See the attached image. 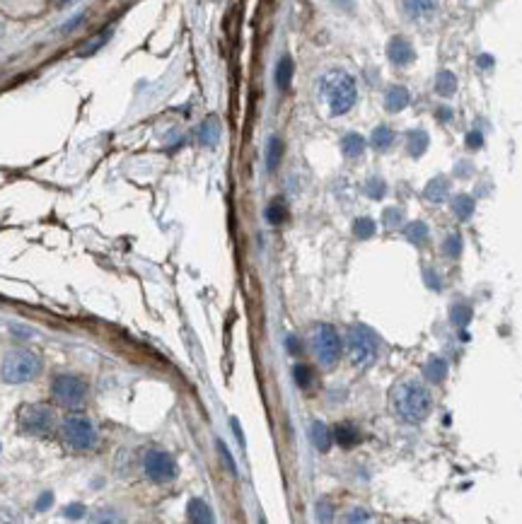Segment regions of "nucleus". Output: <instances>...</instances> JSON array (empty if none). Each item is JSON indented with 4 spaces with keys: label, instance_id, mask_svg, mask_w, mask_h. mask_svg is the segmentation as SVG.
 Listing matches in <instances>:
<instances>
[{
    "label": "nucleus",
    "instance_id": "412c9836",
    "mask_svg": "<svg viewBox=\"0 0 522 524\" xmlns=\"http://www.w3.org/2000/svg\"><path fill=\"white\" fill-rule=\"evenodd\" d=\"M424 372L428 377V382H433V385H440V382L448 377V363H445L443 358H431Z\"/></svg>",
    "mask_w": 522,
    "mask_h": 524
},
{
    "label": "nucleus",
    "instance_id": "cd10ccee",
    "mask_svg": "<svg viewBox=\"0 0 522 524\" xmlns=\"http://www.w3.org/2000/svg\"><path fill=\"white\" fill-rule=\"evenodd\" d=\"M404 234H407V239L412 244L421 246V244H426V239H428V227L424 225V222H412Z\"/></svg>",
    "mask_w": 522,
    "mask_h": 524
},
{
    "label": "nucleus",
    "instance_id": "20e7f679",
    "mask_svg": "<svg viewBox=\"0 0 522 524\" xmlns=\"http://www.w3.org/2000/svg\"><path fill=\"white\" fill-rule=\"evenodd\" d=\"M61 438L68 450L87 452L97 443V428H95V423L85 416H68L61 426Z\"/></svg>",
    "mask_w": 522,
    "mask_h": 524
},
{
    "label": "nucleus",
    "instance_id": "9b49d317",
    "mask_svg": "<svg viewBox=\"0 0 522 524\" xmlns=\"http://www.w3.org/2000/svg\"><path fill=\"white\" fill-rule=\"evenodd\" d=\"M409 99H412V97H409L407 87L395 85V87H390L387 94H385V109L392 111V114H395V111H402L409 104Z\"/></svg>",
    "mask_w": 522,
    "mask_h": 524
},
{
    "label": "nucleus",
    "instance_id": "a19ab883",
    "mask_svg": "<svg viewBox=\"0 0 522 524\" xmlns=\"http://www.w3.org/2000/svg\"><path fill=\"white\" fill-rule=\"evenodd\" d=\"M232 431H234V435H237V440H239V445H242V447H244V438H242V431H239V423H237V421H234V418H232Z\"/></svg>",
    "mask_w": 522,
    "mask_h": 524
},
{
    "label": "nucleus",
    "instance_id": "39448f33",
    "mask_svg": "<svg viewBox=\"0 0 522 524\" xmlns=\"http://www.w3.org/2000/svg\"><path fill=\"white\" fill-rule=\"evenodd\" d=\"M312 351L324 368L336 365L339 358H341V338H339L336 329L329 326V324H317L312 331Z\"/></svg>",
    "mask_w": 522,
    "mask_h": 524
},
{
    "label": "nucleus",
    "instance_id": "393cba45",
    "mask_svg": "<svg viewBox=\"0 0 522 524\" xmlns=\"http://www.w3.org/2000/svg\"><path fill=\"white\" fill-rule=\"evenodd\" d=\"M370 143L375 145L378 150H387L392 143H395V133H392L390 126H378L370 135Z\"/></svg>",
    "mask_w": 522,
    "mask_h": 524
},
{
    "label": "nucleus",
    "instance_id": "6ab92c4d",
    "mask_svg": "<svg viewBox=\"0 0 522 524\" xmlns=\"http://www.w3.org/2000/svg\"><path fill=\"white\" fill-rule=\"evenodd\" d=\"M402 5L404 13L414 17V20H421V17L433 13V0H402Z\"/></svg>",
    "mask_w": 522,
    "mask_h": 524
},
{
    "label": "nucleus",
    "instance_id": "f3484780",
    "mask_svg": "<svg viewBox=\"0 0 522 524\" xmlns=\"http://www.w3.org/2000/svg\"><path fill=\"white\" fill-rule=\"evenodd\" d=\"M448 191H450V184H448V179H443V176H436L433 181H428V186H426V198L431 203H443L445 198H448Z\"/></svg>",
    "mask_w": 522,
    "mask_h": 524
},
{
    "label": "nucleus",
    "instance_id": "ddd939ff",
    "mask_svg": "<svg viewBox=\"0 0 522 524\" xmlns=\"http://www.w3.org/2000/svg\"><path fill=\"white\" fill-rule=\"evenodd\" d=\"M334 440H336L344 450H348V447H356L361 443V433H358L351 423H339V426L334 428Z\"/></svg>",
    "mask_w": 522,
    "mask_h": 524
},
{
    "label": "nucleus",
    "instance_id": "aec40b11",
    "mask_svg": "<svg viewBox=\"0 0 522 524\" xmlns=\"http://www.w3.org/2000/svg\"><path fill=\"white\" fill-rule=\"evenodd\" d=\"M293 61L288 56H283L278 61V66H276V85H278V90H288L290 87V80H293Z\"/></svg>",
    "mask_w": 522,
    "mask_h": 524
},
{
    "label": "nucleus",
    "instance_id": "c03bdc74",
    "mask_svg": "<svg viewBox=\"0 0 522 524\" xmlns=\"http://www.w3.org/2000/svg\"><path fill=\"white\" fill-rule=\"evenodd\" d=\"M438 116H440V121H450L453 111H450V109H440V111H438Z\"/></svg>",
    "mask_w": 522,
    "mask_h": 524
},
{
    "label": "nucleus",
    "instance_id": "6e6552de",
    "mask_svg": "<svg viewBox=\"0 0 522 524\" xmlns=\"http://www.w3.org/2000/svg\"><path fill=\"white\" fill-rule=\"evenodd\" d=\"M20 428L27 435H49L54 431V411L44 404H29L20 411Z\"/></svg>",
    "mask_w": 522,
    "mask_h": 524
},
{
    "label": "nucleus",
    "instance_id": "c9c22d12",
    "mask_svg": "<svg viewBox=\"0 0 522 524\" xmlns=\"http://www.w3.org/2000/svg\"><path fill=\"white\" fill-rule=\"evenodd\" d=\"M51 503H54V496H51V493H44V496L37 500V512H44Z\"/></svg>",
    "mask_w": 522,
    "mask_h": 524
},
{
    "label": "nucleus",
    "instance_id": "e433bc0d",
    "mask_svg": "<svg viewBox=\"0 0 522 524\" xmlns=\"http://www.w3.org/2000/svg\"><path fill=\"white\" fill-rule=\"evenodd\" d=\"M218 447H220V455H222V459H225V462L230 464V471H232V474H237V467H234V462H232L230 452H227V447L222 445V443H218Z\"/></svg>",
    "mask_w": 522,
    "mask_h": 524
},
{
    "label": "nucleus",
    "instance_id": "f257e3e1",
    "mask_svg": "<svg viewBox=\"0 0 522 524\" xmlns=\"http://www.w3.org/2000/svg\"><path fill=\"white\" fill-rule=\"evenodd\" d=\"M319 87H322V97H324L327 107H329L334 116H341L346 111H351V107H353L358 99L356 80L346 70H329V73H324Z\"/></svg>",
    "mask_w": 522,
    "mask_h": 524
},
{
    "label": "nucleus",
    "instance_id": "1a4fd4ad",
    "mask_svg": "<svg viewBox=\"0 0 522 524\" xmlns=\"http://www.w3.org/2000/svg\"><path fill=\"white\" fill-rule=\"evenodd\" d=\"M143 469H145V474H148V479L155 481V484H169V481L177 476V464H174V459L169 457L167 452H160V450H150L148 455H145Z\"/></svg>",
    "mask_w": 522,
    "mask_h": 524
},
{
    "label": "nucleus",
    "instance_id": "9d476101",
    "mask_svg": "<svg viewBox=\"0 0 522 524\" xmlns=\"http://www.w3.org/2000/svg\"><path fill=\"white\" fill-rule=\"evenodd\" d=\"M387 56L395 66H409V63L416 58V51L412 46V41H407L404 37H395L387 44Z\"/></svg>",
    "mask_w": 522,
    "mask_h": 524
},
{
    "label": "nucleus",
    "instance_id": "423d86ee",
    "mask_svg": "<svg viewBox=\"0 0 522 524\" xmlns=\"http://www.w3.org/2000/svg\"><path fill=\"white\" fill-rule=\"evenodd\" d=\"M348 355L358 368H368L378 358V341H375L373 331L361 324L348 329Z\"/></svg>",
    "mask_w": 522,
    "mask_h": 524
},
{
    "label": "nucleus",
    "instance_id": "4be33fe9",
    "mask_svg": "<svg viewBox=\"0 0 522 524\" xmlns=\"http://www.w3.org/2000/svg\"><path fill=\"white\" fill-rule=\"evenodd\" d=\"M474 208H477V203H474L472 196H467V193H460V196L453 201V213L460 217V220H467V217L474 215Z\"/></svg>",
    "mask_w": 522,
    "mask_h": 524
},
{
    "label": "nucleus",
    "instance_id": "dca6fc26",
    "mask_svg": "<svg viewBox=\"0 0 522 524\" xmlns=\"http://www.w3.org/2000/svg\"><path fill=\"white\" fill-rule=\"evenodd\" d=\"M310 440H312V445H314L319 452H327V450H329V445H331V433H329V428H327L322 421H314L312 426H310Z\"/></svg>",
    "mask_w": 522,
    "mask_h": 524
},
{
    "label": "nucleus",
    "instance_id": "7ed1b4c3",
    "mask_svg": "<svg viewBox=\"0 0 522 524\" xmlns=\"http://www.w3.org/2000/svg\"><path fill=\"white\" fill-rule=\"evenodd\" d=\"M42 370V360H39L37 353L17 348L10 351L3 360V368H0V375L8 385H25V382L34 380Z\"/></svg>",
    "mask_w": 522,
    "mask_h": 524
},
{
    "label": "nucleus",
    "instance_id": "7c9ffc66",
    "mask_svg": "<svg viewBox=\"0 0 522 524\" xmlns=\"http://www.w3.org/2000/svg\"><path fill=\"white\" fill-rule=\"evenodd\" d=\"M385 191H387V186H385V181L382 179H370L365 184V193L370 198H375V201H380V198L385 196Z\"/></svg>",
    "mask_w": 522,
    "mask_h": 524
},
{
    "label": "nucleus",
    "instance_id": "58836bf2",
    "mask_svg": "<svg viewBox=\"0 0 522 524\" xmlns=\"http://www.w3.org/2000/svg\"><path fill=\"white\" fill-rule=\"evenodd\" d=\"M368 517H370V515H368L365 510H353V515H348L346 520H348V522H361V520H368Z\"/></svg>",
    "mask_w": 522,
    "mask_h": 524
},
{
    "label": "nucleus",
    "instance_id": "2f4dec72",
    "mask_svg": "<svg viewBox=\"0 0 522 524\" xmlns=\"http://www.w3.org/2000/svg\"><path fill=\"white\" fill-rule=\"evenodd\" d=\"M460 251H462V237L460 234H450V237L445 239V254L457 258L460 256Z\"/></svg>",
    "mask_w": 522,
    "mask_h": 524
},
{
    "label": "nucleus",
    "instance_id": "473e14b6",
    "mask_svg": "<svg viewBox=\"0 0 522 524\" xmlns=\"http://www.w3.org/2000/svg\"><path fill=\"white\" fill-rule=\"evenodd\" d=\"M382 217H385V225L387 227H397L399 222L404 220V215H402V210H399V208H387Z\"/></svg>",
    "mask_w": 522,
    "mask_h": 524
},
{
    "label": "nucleus",
    "instance_id": "5701e85b",
    "mask_svg": "<svg viewBox=\"0 0 522 524\" xmlns=\"http://www.w3.org/2000/svg\"><path fill=\"white\" fill-rule=\"evenodd\" d=\"M280 157H283V143H280V138H276V135H273V138L268 140V145H266V167H268V172L278 169Z\"/></svg>",
    "mask_w": 522,
    "mask_h": 524
},
{
    "label": "nucleus",
    "instance_id": "c85d7f7f",
    "mask_svg": "<svg viewBox=\"0 0 522 524\" xmlns=\"http://www.w3.org/2000/svg\"><path fill=\"white\" fill-rule=\"evenodd\" d=\"M353 234L358 239H370L375 234V222L370 217H358L353 222Z\"/></svg>",
    "mask_w": 522,
    "mask_h": 524
},
{
    "label": "nucleus",
    "instance_id": "4468645a",
    "mask_svg": "<svg viewBox=\"0 0 522 524\" xmlns=\"http://www.w3.org/2000/svg\"><path fill=\"white\" fill-rule=\"evenodd\" d=\"M186 515H189L191 522H198V524H208L213 522V512L206 503H203L201 498H193L189 500V505H186Z\"/></svg>",
    "mask_w": 522,
    "mask_h": 524
},
{
    "label": "nucleus",
    "instance_id": "79ce46f5",
    "mask_svg": "<svg viewBox=\"0 0 522 524\" xmlns=\"http://www.w3.org/2000/svg\"><path fill=\"white\" fill-rule=\"evenodd\" d=\"M479 66L481 68H491V66H494V58H491V56H479Z\"/></svg>",
    "mask_w": 522,
    "mask_h": 524
},
{
    "label": "nucleus",
    "instance_id": "ea45409f",
    "mask_svg": "<svg viewBox=\"0 0 522 524\" xmlns=\"http://www.w3.org/2000/svg\"><path fill=\"white\" fill-rule=\"evenodd\" d=\"M426 283H431L433 290H440V283H438V275L436 273H426Z\"/></svg>",
    "mask_w": 522,
    "mask_h": 524
},
{
    "label": "nucleus",
    "instance_id": "a18cd8bd",
    "mask_svg": "<svg viewBox=\"0 0 522 524\" xmlns=\"http://www.w3.org/2000/svg\"><path fill=\"white\" fill-rule=\"evenodd\" d=\"M56 5H66V3H70V0H54Z\"/></svg>",
    "mask_w": 522,
    "mask_h": 524
},
{
    "label": "nucleus",
    "instance_id": "4c0bfd02",
    "mask_svg": "<svg viewBox=\"0 0 522 524\" xmlns=\"http://www.w3.org/2000/svg\"><path fill=\"white\" fill-rule=\"evenodd\" d=\"M83 512H85L83 505H70V508L66 510V515L68 517H75V520H78V517H83Z\"/></svg>",
    "mask_w": 522,
    "mask_h": 524
},
{
    "label": "nucleus",
    "instance_id": "bb28decb",
    "mask_svg": "<svg viewBox=\"0 0 522 524\" xmlns=\"http://www.w3.org/2000/svg\"><path fill=\"white\" fill-rule=\"evenodd\" d=\"M472 307H467L465 302H460V304H455L453 309H450V319H453V324L455 326H460V329H465L469 321H472Z\"/></svg>",
    "mask_w": 522,
    "mask_h": 524
},
{
    "label": "nucleus",
    "instance_id": "f704fd0d",
    "mask_svg": "<svg viewBox=\"0 0 522 524\" xmlns=\"http://www.w3.org/2000/svg\"><path fill=\"white\" fill-rule=\"evenodd\" d=\"M317 510H319V515H317V517H319L322 522H329V520H331V508H329V503H319V505H317Z\"/></svg>",
    "mask_w": 522,
    "mask_h": 524
},
{
    "label": "nucleus",
    "instance_id": "37998d69",
    "mask_svg": "<svg viewBox=\"0 0 522 524\" xmlns=\"http://www.w3.org/2000/svg\"><path fill=\"white\" fill-rule=\"evenodd\" d=\"M288 348H290L293 353L300 351V346H297V338H295V336H288Z\"/></svg>",
    "mask_w": 522,
    "mask_h": 524
},
{
    "label": "nucleus",
    "instance_id": "c756f323",
    "mask_svg": "<svg viewBox=\"0 0 522 524\" xmlns=\"http://www.w3.org/2000/svg\"><path fill=\"white\" fill-rule=\"evenodd\" d=\"M293 375H295V385L300 387V389H310V385H312V368H307V365H295V370H293Z\"/></svg>",
    "mask_w": 522,
    "mask_h": 524
},
{
    "label": "nucleus",
    "instance_id": "f8f14e48",
    "mask_svg": "<svg viewBox=\"0 0 522 524\" xmlns=\"http://www.w3.org/2000/svg\"><path fill=\"white\" fill-rule=\"evenodd\" d=\"M218 140H220V121L215 119V116H208V119L201 123V128H198V143L213 148Z\"/></svg>",
    "mask_w": 522,
    "mask_h": 524
},
{
    "label": "nucleus",
    "instance_id": "0eeeda50",
    "mask_svg": "<svg viewBox=\"0 0 522 524\" xmlns=\"http://www.w3.org/2000/svg\"><path fill=\"white\" fill-rule=\"evenodd\" d=\"M51 394H54L56 401L61 406H66V409H78V406L85 404L87 387L80 377L61 375V377H56L54 385H51Z\"/></svg>",
    "mask_w": 522,
    "mask_h": 524
},
{
    "label": "nucleus",
    "instance_id": "f03ea898",
    "mask_svg": "<svg viewBox=\"0 0 522 524\" xmlns=\"http://www.w3.org/2000/svg\"><path fill=\"white\" fill-rule=\"evenodd\" d=\"M395 406L404 421L421 423L431 414V394L419 382H402L395 392Z\"/></svg>",
    "mask_w": 522,
    "mask_h": 524
},
{
    "label": "nucleus",
    "instance_id": "a211bd4d",
    "mask_svg": "<svg viewBox=\"0 0 522 524\" xmlns=\"http://www.w3.org/2000/svg\"><path fill=\"white\" fill-rule=\"evenodd\" d=\"M341 150H344V155H346V157L356 160V157H361V155H363V150H365V138H363V135H358V133L344 135Z\"/></svg>",
    "mask_w": 522,
    "mask_h": 524
},
{
    "label": "nucleus",
    "instance_id": "2eb2a0df",
    "mask_svg": "<svg viewBox=\"0 0 522 524\" xmlns=\"http://www.w3.org/2000/svg\"><path fill=\"white\" fill-rule=\"evenodd\" d=\"M428 143H431V138H428L426 131H421V128H416V131H409L407 135V150L412 157H421L424 152L428 150Z\"/></svg>",
    "mask_w": 522,
    "mask_h": 524
},
{
    "label": "nucleus",
    "instance_id": "72a5a7b5",
    "mask_svg": "<svg viewBox=\"0 0 522 524\" xmlns=\"http://www.w3.org/2000/svg\"><path fill=\"white\" fill-rule=\"evenodd\" d=\"M481 143H484V135H481L479 131L467 133V148L477 150V148H481Z\"/></svg>",
    "mask_w": 522,
    "mask_h": 524
},
{
    "label": "nucleus",
    "instance_id": "a878e982",
    "mask_svg": "<svg viewBox=\"0 0 522 524\" xmlns=\"http://www.w3.org/2000/svg\"><path fill=\"white\" fill-rule=\"evenodd\" d=\"M266 220L271 222V225H283L285 220H288V208H285L283 201H273L271 205L266 208Z\"/></svg>",
    "mask_w": 522,
    "mask_h": 524
},
{
    "label": "nucleus",
    "instance_id": "b1692460",
    "mask_svg": "<svg viewBox=\"0 0 522 524\" xmlns=\"http://www.w3.org/2000/svg\"><path fill=\"white\" fill-rule=\"evenodd\" d=\"M457 90V78L455 73H450V70H443V73H438L436 78V92L440 97H450V94H455Z\"/></svg>",
    "mask_w": 522,
    "mask_h": 524
}]
</instances>
